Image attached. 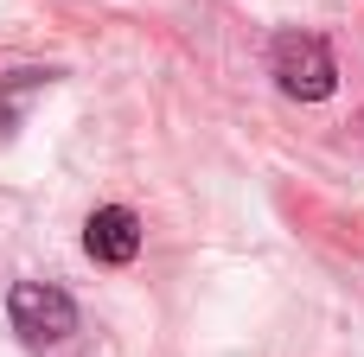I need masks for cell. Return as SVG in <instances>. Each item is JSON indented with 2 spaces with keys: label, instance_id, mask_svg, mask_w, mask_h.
<instances>
[{
  "label": "cell",
  "instance_id": "cell-1",
  "mask_svg": "<svg viewBox=\"0 0 364 357\" xmlns=\"http://www.w3.org/2000/svg\"><path fill=\"white\" fill-rule=\"evenodd\" d=\"M269 77H275L282 96H294V102H326V96L339 89V64H333L326 38H314V32H282V38L269 45Z\"/></svg>",
  "mask_w": 364,
  "mask_h": 357
},
{
  "label": "cell",
  "instance_id": "cell-2",
  "mask_svg": "<svg viewBox=\"0 0 364 357\" xmlns=\"http://www.w3.org/2000/svg\"><path fill=\"white\" fill-rule=\"evenodd\" d=\"M6 313H13V332H19L26 345H64V339L77 332L70 294H58V287H45V281H19V287L6 294Z\"/></svg>",
  "mask_w": 364,
  "mask_h": 357
},
{
  "label": "cell",
  "instance_id": "cell-3",
  "mask_svg": "<svg viewBox=\"0 0 364 357\" xmlns=\"http://www.w3.org/2000/svg\"><path fill=\"white\" fill-rule=\"evenodd\" d=\"M83 249H90L96 262H109V268L134 262V256H141V217H134L128 204H102V211H90V224H83Z\"/></svg>",
  "mask_w": 364,
  "mask_h": 357
},
{
  "label": "cell",
  "instance_id": "cell-4",
  "mask_svg": "<svg viewBox=\"0 0 364 357\" xmlns=\"http://www.w3.org/2000/svg\"><path fill=\"white\" fill-rule=\"evenodd\" d=\"M51 83V70H6L0 77V128H19V109Z\"/></svg>",
  "mask_w": 364,
  "mask_h": 357
}]
</instances>
